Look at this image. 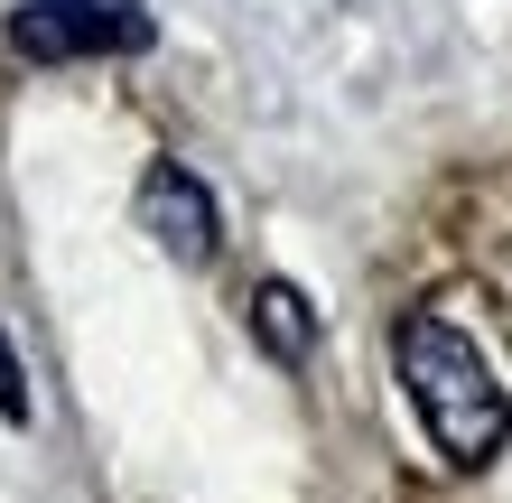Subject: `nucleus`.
<instances>
[{"label": "nucleus", "instance_id": "f257e3e1", "mask_svg": "<svg viewBox=\"0 0 512 503\" xmlns=\"http://www.w3.org/2000/svg\"><path fill=\"white\" fill-rule=\"evenodd\" d=\"M391 354H401L410 410L429 420L438 457H447V466H485V457L503 448V429H512V401H503L494 364L475 354V336H457L447 317H429V308H419V317H401Z\"/></svg>", "mask_w": 512, "mask_h": 503}, {"label": "nucleus", "instance_id": "f03ea898", "mask_svg": "<svg viewBox=\"0 0 512 503\" xmlns=\"http://www.w3.org/2000/svg\"><path fill=\"white\" fill-rule=\"evenodd\" d=\"M10 38L19 56H103V47H140L149 38V19L131 10V0H47V10H19L10 19Z\"/></svg>", "mask_w": 512, "mask_h": 503}, {"label": "nucleus", "instance_id": "7ed1b4c3", "mask_svg": "<svg viewBox=\"0 0 512 503\" xmlns=\"http://www.w3.org/2000/svg\"><path fill=\"white\" fill-rule=\"evenodd\" d=\"M140 233L159 243L168 261H215V196H205V177L196 168H177V159H159L140 177Z\"/></svg>", "mask_w": 512, "mask_h": 503}, {"label": "nucleus", "instance_id": "20e7f679", "mask_svg": "<svg viewBox=\"0 0 512 503\" xmlns=\"http://www.w3.org/2000/svg\"><path fill=\"white\" fill-rule=\"evenodd\" d=\"M252 336L280 354V364H308V345H317V317H308V299H298L289 280H261L252 289Z\"/></svg>", "mask_w": 512, "mask_h": 503}, {"label": "nucleus", "instance_id": "39448f33", "mask_svg": "<svg viewBox=\"0 0 512 503\" xmlns=\"http://www.w3.org/2000/svg\"><path fill=\"white\" fill-rule=\"evenodd\" d=\"M0 420H28V373H19V354H10V336H0Z\"/></svg>", "mask_w": 512, "mask_h": 503}]
</instances>
